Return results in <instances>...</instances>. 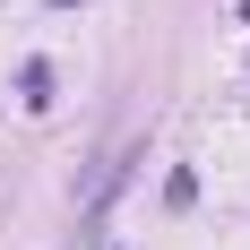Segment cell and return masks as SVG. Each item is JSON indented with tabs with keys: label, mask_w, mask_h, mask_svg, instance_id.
I'll use <instances>...</instances> for the list:
<instances>
[{
	"label": "cell",
	"mask_w": 250,
	"mask_h": 250,
	"mask_svg": "<svg viewBox=\"0 0 250 250\" xmlns=\"http://www.w3.org/2000/svg\"><path fill=\"white\" fill-rule=\"evenodd\" d=\"M242 18H250V0H242Z\"/></svg>",
	"instance_id": "7a4b0ae2"
},
{
	"label": "cell",
	"mask_w": 250,
	"mask_h": 250,
	"mask_svg": "<svg viewBox=\"0 0 250 250\" xmlns=\"http://www.w3.org/2000/svg\"><path fill=\"white\" fill-rule=\"evenodd\" d=\"M18 86H26V112H43V104H52V61H26Z\"/></svg>",
	"instance_id": "6da1fadb"
}]
</instances>
